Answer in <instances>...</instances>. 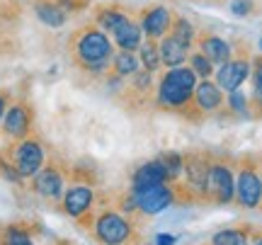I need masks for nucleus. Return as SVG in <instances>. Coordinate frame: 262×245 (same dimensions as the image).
Instances as JSON below:
<instances>
[{"mask_svg": "<svg viewBox=\"0 0 262 245\" xmlns=\"http://www.w3.org/2000/svg\"><path fill=\"white\" fill-rule=\"evenodd\" d=\"M61 189H63V175L56 168H44L34 175V192L41 197L56 199L61 197Z\"/></svg>", "mask_w": 262, "mask_h": 245, "instance_id": "nucleus-9", "label": "nucleus"}, {"mask_svg": "<svg viewBox=\"0 0 262 245\" xmlns=\"http://www.w3.org/2000/svg\"><path fill=\"white\" fill-rule=\"evenodd\" d=\"M34 12L49 27H61V25H66V17H68L66 10L58 5L56 0H39L37 5H34Z\"/></svg>", "mask_w": 262, "mask_h": 245, "instance_id": "nucleus-14", "label": "nucleus"}, {"mask_svg": "<svg viewBox=\"0 0 262 245\" xmlns=\"http://www.w3.org/2000/svg\"><path fill=\"white\" fill-rule=\"evenodd\" d=\"M163 168H165V175L168 177H178V172L182 170V161H180V155L175 153H170V155H163Z\"/></svg>", "mask_w": 262, "mask_h": 245, "instance_id": "nucleus-24", "label": "nucleus"}, {"mask_svg": "<svg viewBox=\"0 0 262 245\" xmlns=\"http://www.w3.org/2000/svg\"><path fill=\"white\" fill-rule=\"evenodd\" d=\"M156 243H160V245L163 243H175V238L170 236V233H160V236L156 238Z\"/></svg>", "mask_w": 262, "mask_h": 245, "instance_id": "nucleus-30", "label": "nucleus"}, {"mask_svg": "<svg viewBox=\"0 0 262 245\" xmlns=\"http://www.w3.org/2000/svg\"><path fill=\"white\" fill-rule=\"evenodd\" d=\"M260 49H262V39H260Z\"/></svg>", "mask_w": 262, "mask_h": 245, "instance_id": "nucleus-32", "label": "nucleus"}, {"mask_svg": "<svg viewBox=\"0 0 262 245\" xmlns=\"http://www.w3.org/2000/svg\"><path fill=\"white\" fill-rule=\"evenodd\" d=\"M10 163L17 168L22 177H34L41 165H44V148L34 139H22L12 146L10 151Z\"/></svg>", "mask_w": 262, "mask_h": 245, "instance_id": "nucleus-3", "label": "nucleus"}, {"mask_svg": "<svg viewBox=\"0 0 262 245\" xmlns=\"http://www.w3.org/2000/svg\"><path fill=\"white\" fill-rule=\"evenodd\" d=\"M194 97H196V104L199 109H206V112H214L216 107L221 104V93L214 83H209L204 78V83H199L194 87Z\"/></svg>", "mask_w": 262, "mask_h": 245, "instance_id": "nucleus-15", "label": "nucleus"}, {"mask_svg": "<svg viewBox=\"0 0 262 245\" xmlns=\"http://www.w3.org/2000/svg\"><path fill=\"white\" fill-rule=\"evenodd\" d=\"M262 197V182L253 170H243L238 177V199L243 207H257Z\"/></svg>", "mask_w": 262, "mask_h": 245, "instance_id": "nucleus-10", "label": "nucleus"}, {"mask_svg": "<svg viewBox=\"0 0 262 245\" xmlns=\"http://www.w3.org/2000/svg\"><path fill=\"white\" fill-rule=\"evenodd\" d=\"M248 71H250L248 61H226L224 68H221L219 76H216V83H219V87L233 93V90H238V87L245 83Z\"/></svg>", "mask_w": 262, "mask_h": 245, "instance_id": "nucleus-8", "label": "nucleus"}, {"mask_svg": "<svg viewBox=\"0 0 262 245\" xmlns=\"http://www.w3.org/2000/svg\"><path fill=\"white\" fill-rule=\"evenodd\" d=\"M206 189H209L219 202H231V197H233V175L228 172V168L214 165V168L209 170Z\"/></svg>", "mask_w": 262, "mask_h": 245, "instance_id": "nucleus-7", "label": "nucleus"}, {"mask_svg": "<svg viewBox=\"0 0 262 245\" xmlns=\"http://www.w3.org/2000/svg\"><path fill=\"white\" fill-rule=\"evenodd\" d=\"M250 10H253V3H250V0H233V3H231V12H233V15H241V17H243Z\"/></svg>", "mask_w": 262, "mask_h": 245, "instance_id": "nucleus-27", "label": "nucleus"}, {"mask_svg": "<svg viewBox=\"0 0 262 245\" xmlns=\"http://www.w3.org/2000/svg\"><path fill=\"white\" fill-rule=\"evenodd\" d=\"M255 87H257V95L262 97V66L257 68V73H255Z\"/></svg>", "mask_w": 262, "mask_h": 245, "instance_id": "nucleus-29", "label": "nucleus"}, {"mask_svg": "<svg viewBox=\"0 0 262 245\" xmlns=\"http://www.w3.org/2000/svg\"><path fill=\"white\" fill-rule=\"evenodd\" d=\"M160 61L163 63H168L170 68L180 66L185 58H187V51H189V44H185V41H180L175 34H170V37H165L163 41H160Z\"/></svg>", "mask_w": 262, "mask_h": 245, "instance_id": "nucleus-12", "label": "nucleus"}, {"mask_svg": "<svg viewBox=\"0 0 262 245\" xmlns=\"http://www.w3.org/2000/svg\"><path fill=\"white\" fill-rule=\"evenodd\" d=\"M231 107L238 109V112H245V95L233 90V93H231Z\"/></svg>", "mask_w": 262, "mask_h": 245, "instance_id": "nucleus-28", "label": "nucleus"}, {"mask_svg": "<svg viewBox=\"0 0 262 245\" xmlns=\"http://www.w3.org/2000/svg\"><path fill=\"white\" fill-rule=\"evenodd\" d=\"M93 189L88 187H71L66 192L63 197V209L66 214H71V216H80L85 214L88 209L93 207Z\"/></svg>", "mask_w": 262, "mask_h": 245, "instance_id": "nucleus-13", "label": "nucleus"}, {"mask_svg": "<svg viewBox=\"0 0 262 245\" xmlns=\"http://www.w3.org/2000/svg\"><path fill=\"white\" fill-rule=\"evenodd\" d=\"M5 240H8V243H12V245H29V243H32V238H29L27 231H19V228H8Z\"/></svg>", "mask_w": 262, "mask_h": 245, "instance_id": "nucleus-25", "label": "nucleus"}, {"mask_svg": "<svg viewBox=\"0 0 262 245\" xmlns=\"http://www.w3.org/2000/svg\"><path fill=\"white\" fill-rule=\"evenodd\" d=\"M192 71L194 73H199L202 78H209V73H211V61L202 54V56H194L192 58Z\"/></svg>", "mask_w": 262, "mask_h": 245, "instance_id": "nucleus-26", "label": "nucleus"}, {"mask_svg": "<svg viewBox=\"0 0 262 245\" xmlns=\"http://www.w3.org/2000/svg\"><path fill=\"white\" fill-rule=\"evenodd\" d=\"M29 126H32V114L22 102L12 104L8 112H5V122H3V129L8 136L12 139H25L29 133Z\"/></svg>", "mask_w": 262, "mask_h": 245, "instance_id": "nucleus-6", "label": "nucleus"}, {"mask_svg": "<svg viewBox=\"0 0 262 245\" xmlns=\"http://www.w3.org/2000/svg\"><path fill=\"white\" fill-rule=\"evenodd\" d=\"M168 175H165V168L163 163L156 161V163H148L134 175V187H148V185H158V182H165Z\"/></svg>", "mask_w": 262, "mask_h": 245, "instance_id": "nucleus-17", "label": "nucleus"}, {"mask_svg": "<svg viewBox=\"0 0 262 245\" xmlns=\"http://www.w3.org/2000/svg\"><path fill=\"white\" fill-rule=\"evenodd\" d=\"M141 56H143V66H146V71H153V68H158L163 61H160V51L156 44H146L143 47V51H141Z\"/></svg>", "mask_w": 262, "mask_h": 245, "instance_id": "nucleus-21", "label": "nucleus"}, {"mask_svg": "<svg viewBox=\"0 0 262 245\" xmlns=\"http://www.w3.org/2000/svg\"><path fill=\"white\" fill-rule=\"evenodd\" d=\"M136 68H139V63H136V58L131 56V51H124L122 49V54L114 61V71L119 76H131V73H136Z\"/></svg>", "mask_w": 262, "mask_h": 245, "instance_id": "nucleus-19", "label": "nucleus"}, {"mask_svg": "<svg viewBox=\"0 0 262 245\" xmlns=\"http://www.w3.org/2000/svg\"><path fill=\"white\" fill-rule=\"evenodd\" d=\"M5 104H8V95L0 93V119H3V112H5Z\"/></svg>", "mask_w": 262, "mask_h": 245, "instance_id": "nucleus-31", "label": "nucleus"}, {"mask_svg": "<svg viewBox=\"0 0 262 245\" xmlns=\"http://www.w3.org/2000/svg\"><path fill=\"white\" fill-rule=\"evenodd\" d=\"M194 87H196L194 71L175 66L170 73H165L163 83H160V102L170 104V107H182L185 102H189Z\"/></svg>", "mask_w": 262, "mask_h": 245, "instance_id": "nucleus-2", "label": "nucleus"}, {"mask_svg": "<svg viewBox=\"0 0 262 245\" xmlns=\"http://www.w3.org/2000/svg\"><path fill=\"white\" fill-rule=\"evenodd\" d=\"M95 231H97V238L102 243H124L131 236V226L126 224V218L119 216V214H112V211L97 218Z\"/></svg>", "mask_w": 262, "mask_h": 245, "instance_id": "nucleus-5", "label": "nucleus"}, {"mask_svg": "<svg viewBox=\"0 0 262 245\" xmlns=\"http://www.w3.org/2000/svg\"><path fill=\"white\" fill-rule=\"evenodd\" d=\"M216 245H243L245 243V233L241 231H224V233H216L214 236Z\"/></svg>", "mask_w": 262, "mask_h": 245, "instance_id": "nucleus-22", "label": "nucleus"}, {"mask_svg": "<svg viewBox=\"0 0 262 245\" xmlns=\"http://www.w3.org/2000/svg\"><path fill=\"white\" fill-rule=\"evenodd\" d=\"M141 25H143V32H146L150 39L163 37V34L172 27V15H170V10H165V8H153L150 12L143 15V22H141Z\"/></svg>", "mask_w": 262, "mask_h": 245, "instance_id": "nucleus-11", "label": "nucleus"}, {"mask_svg": "<svg viewBox=\"0 0 262 245\" xmlns=\"http://www.w3.org/2000/svg\"><path fill=\"white\" fill-rule=\"evenodd\" d=\"M172 34H175L180 41H185V44H192V37H194L192 25H189V22H185V19H178V22L172 25Z\"/></svg>", "mask_w": 262, "mask_h": 245, "instance_id": "nucleus-23", "label": "nucleus"}, {"mask_svg": "<svg viewBox=\"0 0 262 245\" xmlns=\"http://www.w3.org/2000/svg\"><path fill=\"white\" fill-rule=\"evenodd\" d=\"M114 39H117V44L124 49V51H134V49H139L141 44V29L139 25H134L131 19H126L124 25L114 29Z\"/></svg>", "mask_w": 262, "mask_h": 245, "instance_id": "nucleus-18", "label": "nucleus"}, {"mask_svg": "<svg viewBox=\"0 0 262 245\" xmlns=\"http://www.w3.org/2000/svg\"><path fill=\"white\" fill-rule=\"evenodd\" d=\"M112 56V44L97 29H85L75 39V58L78 63L90 71H100L107 63V58Z\"/></svg>", "mask_w": 262, "mask_h": 245, "instance_id": "nucleus-1", "label": "nucleus"}, {"mask_svg": "<svg viewBox=\"0 0 262 245\" xmlns=\"http://www.w3.org/2000/svg\"><path fill=\"white\" fill-rule=\"evenodd\" d=\"M97 22H100L104 29L114 32L119 25H124V22H126V17H124L122 12H117V10H102V12L97 15Z\"/></svg>", "mask_w": 262, "mask_h": 245, "instance_id": "nucleus-20", "label": "nucleus"}, {"mask_svg": "<svg viewBox=\"0 0 262 245\" xmlns=\"http://www.w3.org/2000/svg\"><path fill=\"white\" fill-rule=\"evenodd\" d=\"M172 202V192H170L163 182L158 185H148V187H134V204L143 211V214H158Z\"/></svg>", "mask_w": 262, "mask_h": 245, "instance_id": "nucleus-4", "label": "nucleus"}, {"mask_svg": "<svg viewBox=\"0 0 262 245\" xmlns=\"http://www.w3.org/2000/svg\"><path fill=\"white\" fill-rule=\"evenodd\" d=\"M202 54H204L211 63H226L231 58V47L219 37H204L202 39Z\"/></svg>", "mask_w": 262, "mask_h": 245, "instance_id": "nucleus-16", "label": "nucleus"}]
</instances>
